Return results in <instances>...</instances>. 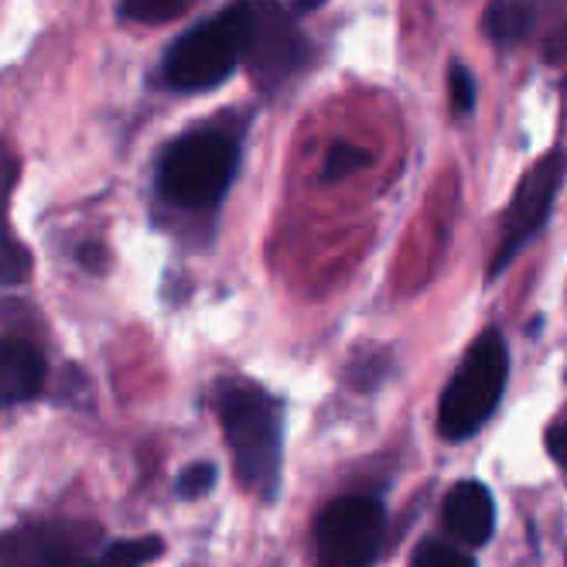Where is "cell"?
Instances as JSON below:
<instances>
[{
    "instance_id": "1",
    "label": "cell",
    "mask_w": 567,
    "mask_h": 567,
    "mask_svg": "<svg viewBox=\"0 0 567 567\" xmlns=\"http://www.w3.org/2000/svg\"><path fill=\"white\" fill-rule=\"evenodd\" d=\"M219 421L233 452V472L243 489L274 499L280 482V408L247 383L219 386Z\"/></svg>"
},
{
    "instance_id": "2",
    "label": "cell",
    "mask_w": 567,
    "mask_h": 567,
    "mask_svg": "<svg viewBox=\"0 0 567 567\" xmlns=\"http://www.w3.org/2000/svg\"><path fill=\"white\" fill-rule=\"evenodd\" d=\"M243 52H247V18L236 0L216 18L175 38L161 62V79L175 93H209L243 65Z\"/></svg>"
},
{
    "instance_id": "3",
    "label": "cell",
    "mask_w": 567,
    "mask_h": 567,
    "mask_svg": "<svg viewBox=\"0 0 567 567\" xmlns=\"http://www.w3.org/2000/svg\"><path fill=\"white\" fill-rule=\"evenodd\" d=\"M236 141L223 131H192L178 137L157 165V188L182 209H209L236 178Z\"/></svg>"
},
{
    "instance_id": "4",
    "label": "cell",
    "mask_w": 567,
    "mask_h": 567,
    "mask_svg": "<svg viewBox=\"0 0 567 567\" xmlns=\"http://www.w3.org/2000/svg\"><path fill=\"white\" fill-rule=\"evenodd\" d=\"M509 352L496 329L482 332L465 352L462 370L449 383L437 408V431L444 441H465L493 417L506 390Z\"/></svg>"
},
{
    "instance_id": "5",
    "label": "cell",
    "mask_w": 567,
    "mask_h": 567,
    "mask_svg": "<svg viewBox=\"0 0 567 567\" xmlns=\"http://www.w3.org/2000/svg\"><path fill=\"white\" fill-rule=\"evenodd\" d=\"M247 18V52L243 65L250 69L254 83L270 93L284 79H291L308 59V38L301 34L291 8L280 0H239Z\"/></svg>"
},
{
    "instance_id": "6",
    "label": "cell",
    "mask_w": 567,
    "mask_h": 567,
    "mask_svg": "<svg viewBox=\"0 0 567 567\" xmlns=\"http://www.w3.org/2000/svg\"><path fill=\"white\" fill-rule=\"evenodd\" d=\"M386 513L370 496H342L315 519V567H373L383 547Z\"/></svg>"
},
{
    "instance_id": "7",
    "label": "cell",
    "mask_w": 567,
    "mask_h": 567,
    "mask_svg": "<svg viewBox=\"0 0 567 567\" xmlns=\"http://www.w3.org/2000/svg\"><path fill=\"white\" fill-rule=\"evenodd\" d=\"M100 540L103 530L86 519L24 523L0 534V567H79Z\"/></svg>"
},
{
    "instance_id": "8",
    "label": "cell",
    "mask_w": 567,
    "mask_h": 567,
    "mask_svg": "<svg viewBox=\"0 0 567 567\" xmlns=\"http://www.w3.org/2000/svg\"><path fill=\"white\" fill-rule=\"evenodd\" d=\"M560 178H564V157L557 151L544 154L537 165L523 175L509 209H506V219H503V236H499V250L493 257V274H499L526 243L544 229L550 206H554V195L560 188Z\"/></svg>"
},
{
    "instance_id": "9",
    "label": "cell",
    "mask_w": 567,
    "mask_h": 567,
    "mask_svg": "<svg viewBox=\"0 0 567 567\" xmlns=\"http://www.w3.org/2000/svg\"><path fill=\"white\" fill-rule=\"evenodd\" d=\"M441 516H444V526H449V534L455 540L468 544V547L489 544V537L496 530L493 493L475 478H462V482L452 485L449 496H444Z\"/></svg>"
},
{
    "instance_id": "10",
    "label": "cell",
    "mask_w": 567,
    "mask_h": 567,
    "mask_svg": "<svg viewBox=\"0 0 567 567\" xmlns=\"http://www.w3.org/2000/svg\"><path fill=\"white\" fill-rule=\"evenodd\" d=\"M21 175L18 154L0 141V288H18L31 277V250L11 229V192Z\"/></svg>"
},
{
    "instance_id": "11",
    "label": "cell",
    "mask_w": 567,
    "mask_h": 567,
    "mask_svg": "<svg viewBox=\"0 0 567 567\" xmlns=\"http://www.w3.org/2000/svg\"><path fill=\"white\" fill-rule=\"evenodd\" d=\"M45 386V359L28 339H0V408L34 400Z\"/></svg>"
},
{
    "instance_id": "12",
    "label": "cell",
    "mask_w": 567,
    "mask_h": 567,
    "mask_svg": "<svg viewBox=\"0 0 567 567\" xmlns=\"http://www.w3.org/2000/svg\"><path fill=\"white\" fill-rule=\"evenodd\" d=\"M482 31L499 45H516L534 31V14L523 0H489L482 14Z\"/></svg>"
},
{
    "instance_id": "13",
    "label": "cell",
    "mask_w": 567,
    "mask_h": 567,
    "mask_svg": "<svg viewBox=\"0 0 567 567\" xmlns=\"http://www.w3.org/2000/svg\"><path fill=\"white\" fill-rule=\"evenodd\" d=\"M161 550H165V544H161V537L147 534V537H131V540H116L110 544L103 554H100V564L103 567H144L151 564L154 557H161Z\"/></svg>"
},
{
    "instance_id": "14",
    "label": "cell",
    "mask_w": 567,
    "mask_h": 567,
    "mask_svg": "<svg viewBox=\"0 0 567 567\" xmlns=\"http://www.w3.org/2000/svg\"><path fill=\"white\" fill-rule=\"evenodd\" d=\"M195 0H120V18L137 24H168L182 18Z\"/></svg>"
},
{
    "instance_id": "15",
    "label": "cell",
    "mask_w": 567,
    "mask_h": 567,
    "mask_svg": "<svg viewBox=\"0 0 567 567\" xmlns=\"http://www.w3.org/2000/svg\"><path fill=\"white\" fill-rule=\"evenodd\" d=\"M411 567H475V560L458 550L455 544H444V540H424L414 557Z\"/></svg>"
},
{
    "instance_id": "16",
    "label": "cell",
    "mask_w": 567,
    "mask_h": 567,
    "mask_svg": "<svg viewBox=\"0 0 567 567\" xmlns=\"http://www.w3.org/2000/svg\"><path fill=\"white\" fill-rule=\"evenodd\" d=\"M373 161L370 151H362V147H352V144H336L326 157V182H339L359 168H367Z\"/></svg>"
},
{
    "instance_id": "17",
    "label": "cell",
    "mask_w": 567,
    "mask_h": 567,
    "mask_svg": "<svg viewBox=\"0 0 567 567\" xmlns=\"http://www.w3.org/2000/svg\"><path fill=\"white\" fill-rule=\"evenodd\" d=\"M475 96H478V90H475V75H472L465 65L452 62V69H449V100H452V110H455L458 116L472 113V110H475Z\"/></svg>"
},
{
    "instance_id": "18",
    "label": "cell",
    "mask_w": 567,
    "mask_h": 567,
    "mask_svg": "<svg viewBox=\"0 0 567 567\" xmlns=\"http://www.w3.org/2000/svg\"><path fill=\"white\" fill-rule=\"evenodd\" d=\"M213 485H216V465H209V462H195V465H188V468L178 475L175 493H178L182 499H198V496L213 493Z\"/></svg>"
},
{
    "instance_id": "19",
    "label": "cell",
    "mask_w": 567,
    "mask_h": 567,
    "mask_svg": "<svg viewBox=\"0 0 567 567\" xmlns=\"http://www.w3.org/2000/svg\"><path fill=\"white\" fill-rule=\"evenodd\" d=\"M547 452H550L554 465L567 475V421H560L547 431Z\"/></svg>"
},
{
    "instance_id": "20",
    "label": "cell",
    "mask_w": 567,
    "mask_h": 567,
    "mask_svg": "<svg viewBox=\"0 0 567 567\" xmlns=\"http://www.w3.org/2000/svg\"><path fill=\"white\" fill-rule=\"evenodd\" d=\"M103 260H106V254H103V247L100 243H83V247H79V264H83L86 270H103Z\"/></svg>"
},
{
    "instance_id": "21",
    "label": "cell",
    "mask_w": 567,
    "mask_h": 567,
    "mask_svg": "<svg viewBox=\"0 0 567 567\" xmlns=\"http://www.w3.org/2000/svg\"><path fill=\"white\" fill-rule=\"evenodd\" d=\"M329 0H291V14L298 18V14H311V11H318V8H326Z\"/></svg>"
},
{
    "instance_id": "22",
    "label": "cell",
    "mask_w": 567,
    "mask_h": 567,
    "mask_svg": "<svg viewBox=\"0 0 567 567\" xmlns=\"http://www.w3.org/2000/svg\"><path fill=\"white\" fill-rule=\"evenodd\" d=\"M79 567H103V564H100V557H86V560L79 564Z\"/></svg>"
}]
</instances>
